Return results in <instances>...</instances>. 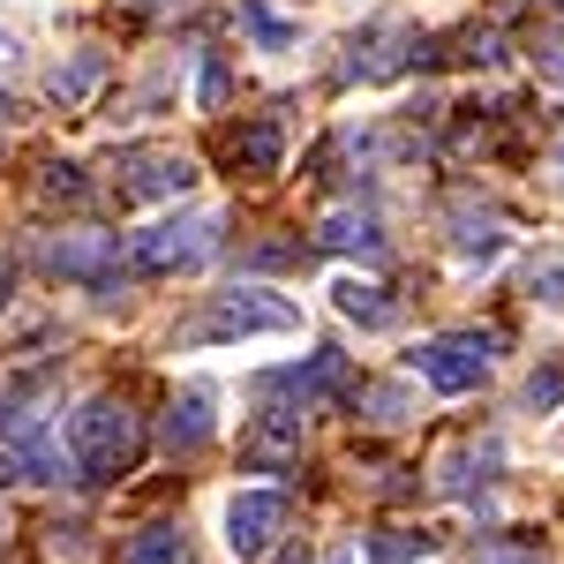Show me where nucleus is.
I'll list each match as a JSON object with an SVG mask.
<instances>
[{
	"mask_svg": "<svg viewBox=\"0 0 564 564\" xmlns=\"http://www.w3.org/2000/svg\"><path fill=\"white\" fill-rule=\"evenodd\" d=\"M143 452V430H135V406L98 391L68 414V459H76V481H121Z\"/></svg>",
	"mask_w": 564,
	"mask_h": 564,
	"instance_id": "f257e3e1",
	"label": "nucleus"
},
{
	"mask_svg": "<svg viewBox=\"0 0 564 564\" xmlns=\"http://www.w3.org/2000/svg\"><path fill=\"white\" fill-rule=\"evenodd\" d=\"M286 332H302V308L286 302V294H263V286H234V294H218L212 316L188 332V339H286Z\"/></svg>",
	"mask_w": 564,
	"mask_h": 564,
	"instance_id": "f03ea898",
	"label": "nucleus"
},
{
	"mask_svg": "<svg viewBox=\"0 0 564 564\" xmlns=\"http://www.w3.org/2000/svg\"><path fill=\"white\" fill-rule=\"evenodd\" d=\"M218 249V218L212 212H188V218H159V226H143L129 241V263L135 271H196V263Z\"/></svg>",
	"mask_w": 564,
	"mask_h": 564,
	"instance_id": "7ed1b4c3",
	"label": "nucleus"
},
{
	"mask_svg": "<svg viewBox=\"0 0 564 564\" xmlns=\"http://www.w3.org/2000/svg\"><path fill=\"white\" fill-rule=\"evenodd\" d=\"M489 361H497L489 332H436V339L414 347V377L430 391H475V384H489Z\"/></svg>",
	"mask_w": 564,
	"mask_h": 564,
	"instance_id": "20e7f679",
	"label": "nucleus"
},
{
	"mask_svg": "<svg viewBox=\"0 0 564 564\" xmlns=\"http://www.w3.org/2000/svg\"><path fill=\"white\" fill-rule=\"evenodd\" d=\"M286 489H241L234 505H226V550L241 564H257L279 550V534H286Z\"/></svg>",
	"mask_w": 564,
	"mask_h": 564,
	"instance_id": "39448f33",
	"label": "nucleus"
},
{
	"mask_svg": "<svg viewBox=\"0 0 564 564\" xmlns=\"http://www.w3.org/2000/svg\"><path fill=\"white\" fill-rule=\"evenodd\" d=\"M196 188V166L181 151H135L129 181H121V204H166V196H188Z\"/></svg>",
	"mask_w": 564,
	"mask_h": 564,
	"instance_id": "423d86ee",
	"label": "nucleus"
},
{
	"mask_svg": "<svg viewBox=\"0 0 564 564\" xmlns=\"http://www.w3.org/2000/svg\"><path fill=\"white\" fill-rule=\"evenodd\" d=\"M316 249H339V257H377V249H384V234H377V218H369V212L339 204V212L316 218Z\"/></svg>",
	"mask_w": 564,
	"mask_h": 564,
	"instance_id": "0eeeda50",
	"label": "nucleus"
},
{
	"mask_svg": "<svg viewBox=\"0 0 564 564\" xmlns=\"http://www.w3.org/2000/svg\"><path fill=\"white\" fill-rule=\"evenodd\" d=\"M332 302H339V316L369 324V332H399V324H406V308L391 302L384 286H369V279H339V286H332Z\"/></svg>",
	"mask_w": 564,
	"mask_h": 564,
	"instance_id": "6e6552de",
	"label": "nucleus"
},
{
	"mask_svg": "<svg viewBox=\"0 0 564 564\" xmlns=\"http://www.w3.org/2000/svg\"><path fill=\"white\" fill-rule=\"evenodd\" d=\"M166 444H174V452L212 444V384H188L174 399V414H166Z\"/></svg>",
	"mask_w": 564,
	"mask_h": 564,
	"instance_id": "1a4fd4ad",
	"label": "nucleus"
},
{
	"mask_svg": "<svg viewBox=\"0 0 564 564\" xmlns=\"http://www.w3.org/2000/svg\"><path fill=\"white\" fill-rule=\"evenodd\" d=\"M452 249L467 263H489L497 249H505V226H497V212H475V204H459L452 212Z\"/></svg>",
	"mask_w": 564,
	"mask_h": 564,
	"instance_id": "9d476101",
	"label": "nucleus"
},
{
	"mask_svg": "<svg viewBox=\"0 0 564 564\" xmlns=\"http://www.w3.org/2000/svg\"><path fill=\"white\" fill-rule=\"evenodd\" d=\"M98 76H106V53H98V45H84L68 68H53V84H45V90H53V106H84Z\"/></svg>",
	"mask_w": 564,
	"mask_h": 564,
	"instance_id": "9b49d317",
	"label": "nucleus"
},
{
	"mask_svg": "<svg viewBox=\"0 0 564 564\" xmlns=\"http://www.w3.org/2000/svg\"><path fill=\"white\" fill-rule=\"evenodd\" d=\"M106 257H113V249H106L98 234H76V241L53 249V271H61V279H90V286H106Z\"/></svg>",
	"mask_w": 564,
	"mask_h": 564,
	"instance_id": "f8f14e48",
	"label": "nucleus"
},
{
	"mask_svg": "<svg viewBox=\"0 0 564 564\" xmlns=\"http://www.w3.org/2000/svg\"><path fill=\"white\" fill-rule=\"evenodd\" d=\"M279 151H286L279 121H249V129L234 135V159H241L249 174H279Z\"/></svg>",
	"mask_w": 564,
	"mask_h": 564,
	"instance_id": "ddd939ff",
	"label": "nucleus"
},
{
	"mask_svg": "<svg viewBox=\"0 0 564 564\" xmlns=\"http://www.w3.org/2000/svg\"><path fill=\"white\" fill-rule=\"evenodd\" d=\"M489 467H497V444H467V452L444 459V489L452 497H475V481H489Z\"/></svg>",
	"mask_w": 564,
	"mask_h": 564,
	"instance_id": "4468645a",
	"label": "nucleus"
},
{
	"mask_svg": "<svg viewBox=\"0 0 564 564\" xmlns=\"http://www.w3.org/2000/svg\"><path fill=\"white\" fill-rule=\"evenodd\" d=\"M121 564H188V542H181V527H143Z\"/></svg>",
	"mask_w": 564,
	"mask_h": 564,
	"instance_id": "2eb2a0df",
	"label": "nucleus"
},
{
	"mask_svg": "<svg viewBox=\"0 0 564 564\" xmlns=\"http://www.w3.org/2000/svg\"><path fill=\"white\" fill-rule=\"evenodd\" d=\"M241 23H249V39H257L263 53H279V45H294V31H286V23H279V15H271L263 0H241Z\"/></svg>",
	"mask_w": 564,
	"mask_h": 564,
	"instance_id": "dca6fc26",
	"label": "nucleus"
},
{
	"mask_svg": "<svg viewBox=\"0 0 564 564\" xmlns=\"http://www.w3.org/2000/svg\"><path fill=\"white\" fill-rule=\"evenodd\" d=\"M422 550H436V534H377L369 542V557L391 564V557H422Z\"/></svg>",
	"mask_w": 564,
	"mask_h": 564,
	"instance_id": "f3484780",
	"label": "nucleus"
},
{
	"mask_svg": "<svg viewBox=\"0 0 564 564\" xmlns=\"http://www.w3.org/2000/svg\"><path fill=\"white\" fill-rule=\"evenodd\" d=\"M527 286H534V302H564V257H534Z\"/></svg>",
	"mask_w": 564,
	"mask_h": 564,
	"instance_id": "a211bd4d",
	"label": "nucleus"
},
{
	"mask_svg": "<svg viewBox=\"0 0 564 564\" xmlns=\"http://www.w3.org/2000/svg\"><path fill=\"white\" fill-rule=\"evenodd\" d=\"M45 196H53V204H84L90 188H84L76 166H61V159H53V166H45Z\"/></svg>",
	"mask_w": 564,
	"mask_h": 564,
	"instance_id": "6ab92c4d",
	"label": "nucleus"
},
{
	"mask_svg": "<svg viewBox=\"0 0 564 564\" xmlns=\"http://www.w3.org/2000/svg\"><path fill=\"white\" fill-rule=\"evenodd\" d=\"M564 399V369H534L527 377V406H557Z\"/></svg>",
	"mask_w": 564,
	"mask_h": 564,
	"instance_id": "aec40b11",
	"label": "nucleus"
},
{
	"mask_svg": "<svg viewBox=\"0 0 564 564\" xmlns=\"http://www.w3.org/2000/svg\"><path fill=\"white\" fill-rule=\"evenodd\" d=\"M361 399H369V414H377V422H399V414H406V399H399L391 384H369Z\"/></svg>",
	"mask_w": 564,
	"mask_h": 564,
	"instance_id": "412c9836",
	"label": "nucleus"
},
{
	"mask_svg": "<svg viewBox=\"0 0 564 564\" xmlns=\"http://www.w3.org/2000/svg\"><path fill=\"white\" fill-rule=\"evenodd\" d=\"M467 53H459V61H475V68H489V61H497V31H467Z\"/></svg>",
	"mask_w": 564,
	"mask_h": 564,
	"instance_id": "4be33fe9",
	"label": "nucleus"
},
{
	"mask_svg": "<svg viewBox=\"0 0 564 564\" xmlns=\"http://www.w3.org/2000/svg\"><path fill=\"white\" fill-rule=\"evenodd\" d=\"M534 68H542V76H550V84L564 90V39H550V45H542V53H534Z\"/></svg>",
	"mask_w": 564,
	"mask_h": 564,
	"instance_id": "5701e85b",
	"label": "nucleus"
},
{
	"mask_svg": "<svg viewBox=\"0 0 564 564\" xmlns=\"http://www.w3.org/2000/svg\"><path fill=\"white\" fill-rule=\"evenodd\" d=\"M8 68H15V39L0 31V76H8Z\"/></svg>",
	"mask_w": 564,
	"mask_h": 564,
	"instance_id": "b1692460",
	"label": "nucleus"
},
{
	"mask_svg": "<svg viewBox=\"0 0 564 564\" xmlns=\"http://www.w3.org/2000/svg\"><path fill=\"white\" fill-rule=\"evenodd\" d=\"M8 286H15V271H8V263H0V302H8Z\"/></svg>",
	"mask_w": 564,
	"mask_h": 564,
	"instance_id": "393cba45",
	"label": "nucleus"
},
{
	"mask_svg": "<svg viewBox=\"0 0 564 564\" xmlns=\"http://www.w3.org/2000/svg\"><path fill=\"white\" fill-rule=\"evenodd\" d=\"M481 564H542V557H481Z\"/></svg>",
	"mask_w": 564,
	"mask_h": 564,
	"instance_id": "a878e982",
	"label": "nucleus"
},
{
	"mask_svg": "<svg viewBox=\"0 0 564 564\" xmlns=\"http://www.w3.org/2000/svg\"><path fill=\"white\" fill-rule=\"evenodd\" d=\"M286 564H308V557H302V550H294V557H286Z\"/></svg>",
	"mask_w": 564,
	"mask_h": 564,
	"instance_id": "bb28decb",
	"label": "nucleus"
},
{
	"mask_svg": "<svg viewBox=\"0 0 564 564\" xmlns=\"http://www.w3.org/2000/svg\"><path fill=\"white\" fill-rule=\"evenodd\" d=\"M550 8H564V0H550Z\"/></svg>",
	"mask_w": 564,
	"mask_h": 564,
	"instance_id": "cd10ccee",
	"label": "nucleus"
},
{
	"mask_svg": "<svg viewBox=\"0 0 564 564\" xmlns=\"http://www.w3.org/2000/svg\"><path fill=\"white\" fill-rule=\"evenodd\" d=\"M339 564H347V557H339Z\"/></svg>",
	"mask_w": 564,
	"mask_h": 564,
	"instance_id": "c85d7f7f",
	"label": "nucleus"
}]
</instances>
